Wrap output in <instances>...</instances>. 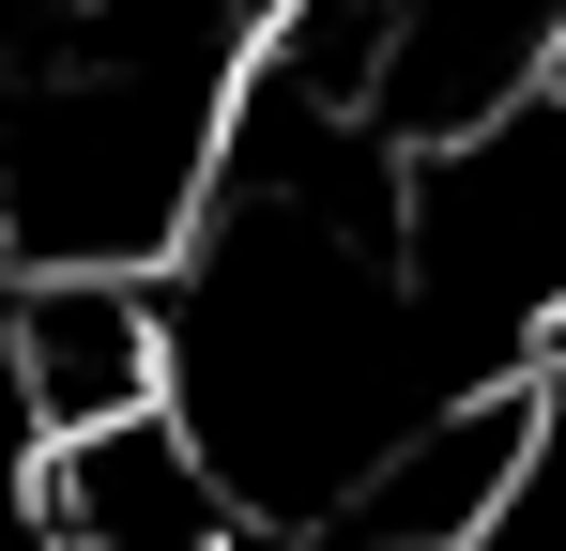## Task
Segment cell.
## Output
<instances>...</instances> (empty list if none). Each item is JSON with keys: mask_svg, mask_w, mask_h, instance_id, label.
<instances>
[{"mask_svg": "<svg viewBox=\"0 0 566 551\" xmlns=\"http://www.w3.org/2000/svg\"><path fill=\"white\" fill-rule=\"evenodd\" d=\"M398 291L460 398H505L566 353V92L398 154Z\"/></svg>", "mask_w": 566, "mask_h": 551, "instance_id": "cell-1", "label": "cell"}, {"mask_svg": "<svg viewBox=\"0 0 566 551\" xmlns=\"http://www.w3.org/2000/svg\"><path fill=\"white\" fill-rule=\"evenodd\" d=\"M0 383L31 445H107L185 398V306L154 276H15L0 306Z\"/></svg>", "mask_w": 566, "mask_h": 551, "instance_id": "cell-2", "label": "cell"}, {"mask_svg": "<svg viewBox=\"0 0 566 551\" xmlns=\"http://www.w3.org/2000/svg\"><path fill=\"white\" fill-rule=\"evenodd\" d=\"M566 92V0H413L398 46L368 77V138L382 154H444L474 123Z\"/></svg>", "mask_w": 566, "mask_h": 551, "instance_id": "cell-3", "label": "cell"}, {"mask_svg": "<svg viewBox=\"0 0 566 551\" xmlns=\"http://www.w3.org/2000/svg\"><path fill=\"white\" fill-rule=\"evenodd\" d=\"M31 551H245V490L199 459L185 414L107 429V445H46L31 459Z\"/></svg>", "mask_w": 566, "mask_h": 551, "instance_id": "cell-4", "label": "cell"}]
</instances>
